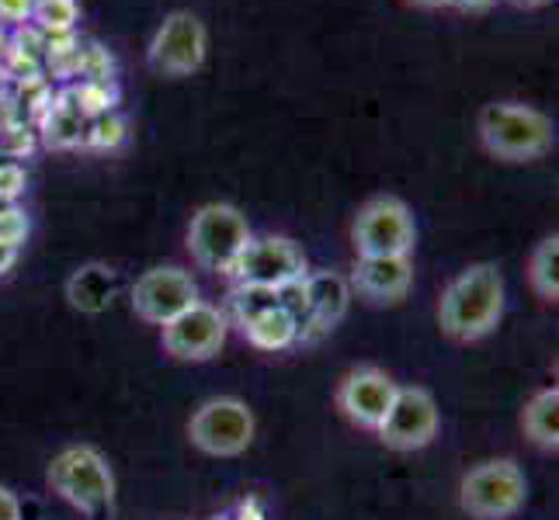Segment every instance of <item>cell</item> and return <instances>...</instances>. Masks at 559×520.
I'll use <instances>...</instances> for the list:
<instances>
[{
    "mask_svg": "<svg viewBox=\"0 0 559 520\" xmlns=\"http://www.w3.org/2000/svg\"><path fill=\"white\" fill-rule=\"evenodd\" d=\"M229 275H237L247 288H272V292H278L282 285L306 275V257L288 237H250Z\"/></svg>",
    "mask_w": 559,
    "mask_h": 520,
    "instance_id": "8fae6325",
    "label": "cell"
},
{
    "mask_svg": "<svg viewBox=\"0 0 559 520\" xmlns=\"http://www.w3.org/2000/svg\"><path fill=\"white\" fill-rule=\"evenodd\" d=\"M237 310H240V326L247 340L261 347V351H282V347H288L299 337L296 319L282 310V302L272 288L243 285L237 292Z\"/></svg>",
    "mask_w": 559,
    "mask_h": 520,
    "instance_id": "4fadbf2b",
    "label": "cell"
},
{
    "mask_svg": "<svg viewBox=\"0 0 559 520\" xmlns=\"http://www.w3.org/2000/svg\"><path fill=\"white\" fill-rule=\"evenodd\" d=\"M522 427L532 445L546 448V451L559 448V389L556 385L532 396V402L525 407V416H522Z\"/></svg>",
    "mask_w": 559,
    "mask_h": 520,
    "instance_id": "ac0fdd59",
    "label": "cell"
},
{
    "mask_svg": "<svg viewBox=\"0 0 559 520\" xmlns=\"http://www.w3.org/2000/svg\"><path fill=\"white\" fill-rule=\"evenodd\" d=\"M518 8H538V4H549V0H511Z\"/></svg>",
    "mask_w": 559,
    "mask_h": 520,
    "instance_id": "f546056e",
    "label": "cell"
},
{
    "mask_svg": "<svg viewBox=\"0 0 559 520\" xmlns=\"http://www.w3.org/2000/svg\"><path fill=\"white\" fill-rule=\"evenodd\" d=\"M35 0H0V22L4 25H22L32 17Z\"/></svg>",
    "mask_w": 559,
    "mask_h": 520,
    "instance_id": "cb8c5ba5",
    "label": "cell"
},
{
    "mask_svg": "<svg viewBox=\"0 0 559 520\" xmlns=\"http://www.w3.org/2000/svg\"><path fill=\"white\" fill-rule=\"evenodd\" d=\"M414 8H428V11H435V8H449V0H411Z\"/></svg>",
    "mask_w": 559,
    "mask_h": 520,
    "instance_id": "f1b7e54d",
    "label": "cell"
},
{
    "mask_svg": "<svg viewBox=\"0 0 559 520\" xmlns=\"http://www.w3.org/2000/svg\"><path fill=\"white\" fill-rule=\"evenodd\" d=\"M115 292H119V275L108 264H84L67 281V299L81 313H105Z\"/></svg>",
    "mask_w": 559,
    "mask_h": 520,
    "instance_id": "e0dca14e",
    "label": "cell"
},
{
    "mask_svg": "<svg viewBox=\"0 0 559 520\" xmlns=\"http://www.w3.org/2000/svg\"><path fill=\"white\" fill-rule=\"evenodd\" d=\"M352 240L358 257H411L417 243V226L411 208L400 198L379 195L358 208Z\"/></svg>",
    "mask_w": 559,
    "mask_h": 520,
    "instance_id": "8992f818",
    "label": "cell"
},
{
    "mask_svg": "<svg viewBox=\"0 0 559 520\" xmlns=\"http://www.w3.org/2000/svg\"><path fill=\"white\" fill-rule=\"evenodd\" d=\"M528 278H532V288L546 302L559 299V237H549L532 250Z\"/></svg>",
    "mask_w": 559,
    "mask_h": 520,
    "instance_id": "d6986e66",
    "label": "cell"
},
{
    "mask_svg": "<svg viewBox=\"0 0 559 520\" xmlns=\"http://www.w3.org/2000/svg\"><path fill=\"white\" fill-rule=\"evenodd\" d=\"M250 226L243 219V211L234 205H223V202H212L202 205L195 216H191L188 226V250L195 264H202L205 271H216V275H229L234 264L240 261L243 246L250 243Z\"/></svg>",
    "mask_w": 559,
    "mask_h": 520,
    "instance_id": "277c9868",
    "label": "cell"
},
{
    "mask_svg": "<svg viewBox=\"0 0 559 520\" xmlns=\"http://www.w3.org/2000/svg\"><path fill=\"white\" fill-rule=\"evenodd\" d=\"M122 136H126V125H122L119 114H111V111H98L87 122V143L91 146H119Z\"/></svg>",
    "mask_w": 559,
    "mask_h": 520,
    "instance_id": "7402d4cb",
    "label": "cell"
},
{
    "mask_svg": "<svg viewBox=\"0 0 559 520\" xmlns=\"http://www.w3.org/2000/svg\"><path fill=\"white\" fill-rule=\"evenodd\" d=\"M528 483L525 472L511 458H493L466 472L459 489V504L479 520H504L525 507Z\"/></svg>",
    "mask_w": 559,
    "mask_h": 520,
    "instance_id": "5b68a950",
    "label": "cell"
},
{
    "mask_svg": "<svg viewBox=\"0 0 559 520\" xmlns=\"http://www.w3.org/2000/svg\"><path fill=\"white\" fill-rule=\"evenodd\" d=\"M400 385L379 368H355L337 385V407L352 423L365 431H379L390 413Z\"/></svg>",
    "mask_w": 559,
    "mask_h": 520,
    "instance_id": "5bb4252c",
    "label": "cell"
},
{
    "mask_svg": "<svg viewBox=\"0 0 559 520\" xmlns=\"http://www.w3.org/2000/svg\"><path fill=\"white\" fill-rule=\"evenodd\" d=\"M205 52H209V32L202 25V17L191 11H170L157 35H153L146 63L157 76L178 81V76H191L205 63Z\"/></svg>",
    "mask_w": 559,
    "mask_h": 520,
    "instance_id": "52a82bcc",
    "label": "cell"
},
{
    "mask_svg": "<svg viewBox=\"0 0 559 520\" xmlns=\"http://www.w3.org/2000/svg\"><path fill=\"white\" fill-rule=\"evenodd\" d=\"M226 343V319L219 310L195 302L164 326V351L178 361H209Z\"/></svg>",
    "mask_w": 559,
    "mask_h": 520,
    "instance_id": "7c38bea8",
    "label": "cell"
},
{
    "mask_svg": "<svg viewBox=\"0 0 559 520\" xmlns=\"http://www.w3.org/2000/svg\"><path fill=\"white\" fill-rule=\"evenodd\" d=\"M188 437L212 458H237L254 440V413L240 399H209L191 416Z\"/></svg>",
    "mask_w": 559,
    "mask_h": 520,
    "instance_id": "ba28073f",
    "label": "cell"
},
{
    "mask_svg": "<svg viewBox=\"0 0 559 520\" xmlns=\"http://www.w3.org/2000/svg\"><path fill=\"white\" fill-rule=\"evenodd\" d=\"M25 240H28V216L17 205H4L0 208V243L22 250Z\"/></svg>",
    "mask_w": 559,
    "mask_h": 520,
    "instance_id": "603a6c76",
    "label": "cell"
},
{
    "mask_svg": "<svg viewBox=\"0 0 559 520\" xmlns=\"http://www.w3.org/2000/svg\"><path fill=\"white\" fill-rule=\"evenodd\" d=\"M438 423L441 416L435 396L428 389H420V385H407V389H396L393 407L376 434L393 451H420L438 437Z\"/></svg>",
    "mask_w": 559,
    "mask_h": 520,
    "instance_id": "9c48e42d",
    "label": "cell"
},
{
    "mask_svg": "<svg viewBox=\"0 0 559 520\" xmlns=\"http://www.w3.org/2000/svg\"><path fill=\"white\" fill-rule=\"evenodd\" d=\"M348 285L365 302L393 305L400 299H407V292H411L414 261L411 257H358Z\"/></svg>",
    "mask_w": 559,
    "mask_h": 520,
    "instance_id": "9a60e30c",
    "label": "cell"
},
{
    "mask_svg": "<svg viewBox=\"0 0 559 520\" xmlns=\"http://www.w3.org/2000/svg\"><path fill=\"white\" fill-rule=\"evenodd\" d=\"M25 188V173H22V167H14V164H8V167H0V198H14L17 191Z\"/></svg>",
    "mask_w": 559,
    "mask_h": 520,
    "instance_id": "d4e9b609",
    "label": "cell"
},
{
    "mask_svg": "<svg viewBox=\"0 0 559 520\" xmlns=\"http://www.w3.org/2000/svg\"><path fill=\"white\" fill-rule=\"evenodd\" d=\"M497 4V0H449V8L462 11V14H484Z\"/></svg>",
    "mask_w": 559,
    "mask_h": 520,
    "instance_id": "4316f807",
    "label": "cell"
},
{
    "mask_svg": "<svg viewBox=\"0 0 559 520\" xmlns=\"http://www.w3.org/2000/svg\"><path fill=\"white\" fill-rule=\"evenodd\" d=\"M32 22L38 32L46 35H70L81 22V8H76V0H35L32 4Z\"/></svg>",
    "mask_w": 559,
    "mask_h": 520,
    "instance_id": "ffe728a7",
    "label": "cell"
},
{
    "mask_svg": "<svg viewBox=\"0 0 559 520\" xmlns=\"http://www.w3.org/2000/svg\"><path fill=\"white\" fill-rule=\"evenodd\" d=\"M479 143L497 160L528 164L556 146L552 119L522 101H493L479 111Z\"/></svg>",
    "mask_w": 559,
    "mask_h": 520,
    "instance_id": "7a4b0ae2",
    "label": "cell"
},
{
    "mask_svg": "<svg viewBox=\"0 0 559 520\" xmlns=\"http://www.w3.org/2000/svg\"><path fill=\"white\" fill-rule=\"evenodd\" d=\"M302 285H306V299H310V326H317V330L337 326L352 305L348 278H341L334 271H317V275H306Z\"/></svg>",
    "mask_w": 559,
    "mask_h": 520,
    "instance_id": "2e32d148",
    "label": "cell"
},
{
    "mask_svg": "<svg viewBox=\"0 0 559 520\" xmlns=\"http://www.w3.org/2000/svg\"><path fill=\"white\" fill-rule=\"evenodd\" d=\"M195 302H199V285L181 267H150L132 285V313L153 326H167Z\"/></svg>",
    "mask_w": 559,
    "mask_h": 520,
    "instance_id": "30bf717a",
    "label": "cell"
},
{
    "mask_svg": "<svg viewBox=\"0 0 559 520\" xmlns=\"http://www.w3.org/2000/svg\"><path fill=\"white\" fill-rule=\"evenodd\" d=\"M46 479L56 496L91 517H105L115 504L111 465H108V458L91 445H76L56 455Z\"/></svg>",
    "mask_w": 559,
    "mask_h": 520,
    "instance_id": "3957f363",
    "label": "cell"
},
{
    "mask_svg": "<svg viewBox=\"0 0 559 520\" xmlns=\"http://www.w3.org/2000/svg\"><path fill=\"white\" fill-rule=\"evenodd\" d=\"M0 520H22V504L8 486H0Z\"/></svg>",
    "mask_w": 559,
    "mask_h": 520,
    "instance_id": "484cf974",
    "label": "cell"
},
{
    "mask_svg": "<svg viewBox=\"0 0 559 520\" xmlns=\"http://www.w3.org/2000/svg\"><path fill=\"white\" fill-rule=\"evenodd\" d=\"M14 261H17V250H14V246H4V243H0V275H4Z\"/></svg>",
    "mask_w": 559,
    "mask_h": 520,
    "instance_id": "83f0119b",
    "label": "cell"
},
{
    "mask_svg": "<svg viewBox=\"0 0 559 520\" xmlns=\"http://www.w3.org/2000/svg\"><path fill=\"white\" fill-rule=\"evenodd\" d=\"M504 316V278L497 264H473L445 288L438 323L452 340H479L497 330Z\"/></svg>",
    "mask_w": 559,
    "mask_h": 520,
    "instance_id": "6da1fadb",
    "label": "cell"
},
{
    "mask_svg": "<svg viewBox=\"0 0 559 520\" xmlns=\"http://www.w3.org/2000/svg\"><path fill=\"white\" fill-rule=\"evenodd\" d=\"M87 111L76 105V108H52V114H49V143L52 146H76V143H87Z\"/></svg>",
    "mask_w": 559,
    "mask_h": 520,
    "instance_id": "44dd1931",
    "label": "cell"
}]
</instances>
